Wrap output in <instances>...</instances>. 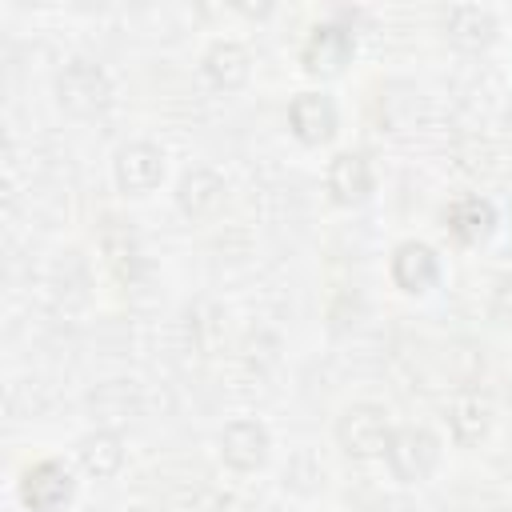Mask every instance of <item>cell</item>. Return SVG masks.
Instances as JSON below:
<instances>
[{
	"mask_svg": "<svg viewBox=\"0 0 512 512\" xmlns=\"http://www.w3.org/2000/svg\"><path fill=\"white\" fill-rule=\"evenodd\" d=\"M72 488H76V480L60 460H40V464H32L24 472L20 496H24V504L32 512H56V508H64L72 500Z\"/></svg>",
	"mask_w": 512,
	"mask_h": 512,
	"instance_id": "cell-1",
	"label": "cell"
},
{
	"mask_svg": "<svg viewBox=\"0 0 512 512\" xmlns=\"http://www.w3.org/2000/svg\"><path fill=\"white\" fill-rule=\"evenodd\" d=\"M388 464L400 480H424L432 468H436V456H440V444L436 436H428L424 428H400L392 440H388Z\"/></svg>",
	"mask_w": 512,
	"mask_h": 512,
	"instance_id": "cell-2",
	"label": "cell"
},
{
	"mask_svg": "<svg viewBox=\"0 0 512 512\" xmlns=\"http://www.w3.org/2000/svg\"><path fill=\"white\" fill-rule=\"evenodd\" d=\"M336 436H340V444H344L352 456H380V452H388V440H392L384 412L372 408V404L348 408L344 420L336 424Z\"/></svg>",
	"mask_w": 512,
	"mask_h": 512,
	"instance_id": "cell-3",
	"label": "cell"
},
{
	"mask_svg": "<svg viewBox=\"0 0 512 512\" xmlns=\"http://www.w3.org/2000/svg\"><path fill=\"white\" fill-rule=\"evenodd\" d=\"M288 124L304 144H320L336 128V108H332V100L324 92H300L292 100V108H288Z\"/></svg>",
	"mask_w": 512,
	"mask_h": 512,
	"instance_id": "cell-4",
	"label": "cell"
},
{
	"mask_svg": "<svg viewBox=\"0 0 512 512\" xmlns=\"http://www.w3.org/2000/svg\"><path fill=\"white\" fill-rule=\"evenodd\" d=\"M436 276H440V260H436V252L428 244L408 240V244L396 248V256H392V280L404 292H428L436 284Z\"/></svg>",
	"mask_w": 512,
	"mask_h": 512,
	"instance_id": "cell-5",
	"label": "cell"
},
{
	"mask_svg": "<svg viewBox=\"0 0 512 512\" xmlns=\"http://www.w3.org/2000/svg\"><path fill=\"white\" fill-rule=\"evenodd\" d=\"M348 56H352V36L340 24H320L304 44V68L320 72V76L340 72L348 64Z\"/></svg>",
	"mask_w": 512,
	"mask_h": 512,
	"instance_id": "cell-6",
	"label": "cell"
},
{
	"mask_svg": "<svg viewBox=\"0 0 512 512\" xmlns=\"http://www.w3.org/2000/svg\"><path fill=\"white\" fill-rule=\"evenodd\" d=\"M220 452H224V460L232 464V468H256V464H264V456H268V432L256 424V420H236V424H228L224 428V436H220Z\"/></svg>",
	"mask_w": 512,
	"mask_h": 512,
	"instance_id": "cell-7",
	"label": "cell"
},
{
	"mask_svg": "<svg viewBox=\"0 0 512 512\" xmlns=\"http://www.w3.org/2000/svg\"><path fill=\"white\" fill-rule=\"evenodd\" d=\"M160 176H164V160L152 144H128L116 160V180L128 192H148L160 184Z\"/></svg>",
	"mask_w": 512,
	"mask_h": 512,
	"instance_id": "cell-8",
	"label": "cell"
},
{
	"mask_svg": "<svg viewBox=\"0 0 512 512\" xmlns=\"http://www.w3.org/2000/svg\"><path fill=\"white\" fill-rule=\"evenodd\" d=\"M328 188L340 204H360L372 188V172H368V160L360 152H340L328 168Z\"/></svg>",
	"mask_w": 512,
	"mask_h": 512,
	"instance_id": "cell-9",
	"label": "cell"
},
{
	"mask_svg": "<svg viewBox=\"0 0 512 512\" xmlns=\"http://www.w3.org/2000/svg\"><path fill=\"white\" fill-rule=\"evenodd\" d=\"M496 224V212L488 200L480 196H460L452 208H448V228L464 240V244H476L480 236H488V228Z\"/></svg>",
	"mask_w": 512,
	"mask_h": 512,
	"instance_id": "cell-10",
	"label": "cell"
},
{
	"mask_svg": "<svg viewBox=\"0 0 512 512\" xmlns=\"http://www.w3.org/2000/svg\"><path fill=\"white\" fill-rule=\"evenodd\" d=\"M208 76H212L216 84H224V88L244 84V76H248V56H244V48H236V44H216V48L208 52Z\"/></svg>",
	"mask_w": 512,
	"mask_h": 512,
	"instance_id": "cell-11",
	"label": "cell"
}]
</instances>
